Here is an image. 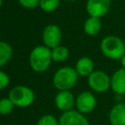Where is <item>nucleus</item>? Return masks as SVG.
Listing matches in <instances>:
<instances>
[{"label": "nucleus", "instance_id": "obj_22", "mask_svg": "<svg viewBox=\"0 0 125 125\" xmlns=\"http://www.w3.org/2000/svg\"><path fill=\"white\" fill-rule=\"evenodd\" d=\"M120 63H121V67L125 68V54H124L123 57L120 59Z\"/></svg>", "mask_w": 125, "mask_h": 125}, {"label": "nucleus", "instance_id": "obj_12", "mask_svg": "<svg viewBox=\"0 0 125 125\" xmlns=\"http://www.w3.org/2000/svg\"><path fill=\"white\" fill-rule=\"evenodd\" d=\"M108 121L110 125H125V103L119 102L110 108Z\"/></svg>", "mask_w": 125, "mask_h": 125}, {"label": "nucleus", "instance_id": "obj_1", "mask_svg": "<svg viewBox=\"0 0 125 125\" xmlns=\"http://www.w3.org/2000/svg\"><path fill=\"white\" fill-rule=\"evenodd\" d=\"M29 65L36 72H44L53 62L51 48L46 45H38L34 47L29 54Z\"/></svg>", "mask_w": 125, "mask_h": 125}, {"label": "nucleus", "instance_id": "obj_7", "mask_svg": "<svg viewBox=\"0 0 125 125\" xmlns=\"http://www.w3.org/2000/svg\"><path fill=\"white\" fill-rule=\"evenodd\" d=\"M62 38V30L57 24H48L42 32V40L44 45L49 48H55L61 44Z\"/></svg>", "mask_w": 125, "mask_h": 125}, {"label": "nucleus", "instance_id": "obj_13", "mask_svg": "<svg viewBox=\"0 0 125 125\" xmlns=\"http://www.w3.org/2000/svg\"><path fill=\"white\" fill-rule=\"evenodd\" d=\"M94 67H95V64L93 60L86 56L79 58L74 66L78 75L82 77H88L94 71Z\"/></svg>", "mask_w": 125, "mask_h": 125}, {"label": "nucleus", "instance_id": "obj_4", "mask_svg": "<svg viewBox=\"0 0 125 125\" xmlns=\"http://www.w3.org/2000/svg\"><path fill=\"white\" fill-rule=\"evenodd\" d=\"M9 98L18 107L30 106L35 99L33 91L24 85H18L13 87L9 92Z\"/></svg>", "mask_w": 125, "mask_h": 125}, {"label": "nucleus", "instance_id": "obj_19", "mask_svg": "<svg viewBox=\"0 0 125 125\" xmlns=\"http://www.w3.org/2000/svg\"><path fill=\"white\" fill-rule=\"evenodd\" d=\"M36 125H60L59 124V120L52 114H45V115H42Z\"/></svg>", "mask_w": 125, "mask_h": 125}, {"label": "nucleus", "instance_id": "obj_8", "mask_svg": "<svg viewBox=\"0 0 125 125\" xmlns=\"http://www.w3.org/2000/svg\"><path fill=\"white\" fill-rule=\"evenodd\" d=\"M111 6V0H87L86 12L90 17H104Z\"/></svg>", "mask_w": 125, "mask_h": 125}, {"label": "nucleus", "instance_id": "obj_18", "mask_svg": "<svg viewBox=\"0 0 125 125\" xmlns=\"http://www.w3.org/2000/svg\"><path fill=\"white\" fill-rule=\"evenodd\" d=\"M15 107L14 103L11 101V99L3 98L0 100V114L1 115H8L10 114Z\"/></svg>", "mask_w": 125, "mask_h": 125}, {"label": "nucleus", "instance_id": "obj_11", "mask_svg": "<svg viewBox=\"0 0 125 125\" xmlns=\"http://www.w3.org/2000/svg\"><path fill=\"white\" fill-rule=\"evenodd\" d=\"M110 89L118 96L125 95V68L116 69L110 76Z\"/></svg>", "mask_w": 125, "mask_h": 125}, {"label": "nucleus", "instance_id": "obj_2", "mask_svg": "<svg viewBox=\"0 0 125 125\" xmlns=\"http://www.w3.org/2000/svg\"><path fill=\"white\" fill-rule=\"evenodd\" d=\"M100 49L105 58L117 61L120 60L125 54V43L118 36L107 35L102 39Z\"/></svg>", "mask_w": 125, "mask_h": 125}, {"label": "nucleus", "instance_id": "obj_14", "mask_svg": "<svg viewBox=\"0 0 125 125\" xmlns=\"http://www.w3.org/2000/svg\"><path fill=\"white\" fill-rule=\"evenodd\" d=\"M102 29V21L100 18L90 17L86 19L83 23V30L89 36L97 35Z\"/></svg>", "mask_w": 125, "mask_h": 125}, {"label": "nucleus", "instance_id": "obj_3", "mask_svg": "<svg viewBox=\"0 0 125 125\" xmlns=\"http://www.w3.org/2000/svg\"><path fill=\"white\" fill-rule=\"evenodd\" d=\"M78 73L74 67L62 66L59 68L53 76V84L59 91L72 89L78 80Z\"/></svg>", "mask_w": 125, "mask_h": 125}, {"label": "nucleus", "instance_id": "obj_10", "mask_svg": "<svg viewBox=\"0 0 125 125\" xmlns=\"http://www.w3.org/2000/svg\"><path fill=\"white\" fill-rule=\"evenodd\" d=\"M54 102L57 108L63 112L72 109L75 105V97L69 90H62L57 93Z\"/></svg>", "mask_w": 125, "mask_h": 125}, {"label": "nucleus", "instance_id": "obj_16", "mask_svg": "<svg viewBox=\"0 0 125 125\" xmlns=\"http://www.w3.org/2000/svg\"><path fill=\"white\" fill-rule=\"evenodd\" d=\"M51 53H52L53 61L54 62H64L69 57L68 48H66L65 46H62V45H58L57 47L52 48L51 49Z\"/></svg>", "mask_w": 125, "mask_h": 125}, {"label": "nucleus", "instance_id": "obj_17", "mask_svg": "<svg viewBox=\"0 0 125 125\" xmlns=\"http://www.w3.org/2000/svg\"><path fill=\"white\" fill-rule=\"evenodd\" d=\"M60 1L61 0H40L39 7L42 11L46 13H52L58 9Z\"/></svg>", "mask_w": 125, "mask_h": 125}, {"label": "nucleus", "instance_id": "obj_5", "mask_svg": "<svg viewBox=\"0 0 125 125\" xmlns=\"http://www.w3.org/2000/svg\"><path fill=\"white\" fill-rule=\"evenodd\" d=\"M87 81L94 92L104 93L110 89V76L103 70H94L87 77Z\"/></svg>", "mask_w": 125, "mask_h": 125}, {"label": "nucleus", "instance_id": "obj_20", "mask_svg": "<svg viewBox=\"0 0 125 125\" xmlns=\"http://www.w3.org/2000/svg\"><path fill=\"white\" fill-rule=\"evenodd\" d=\"M21 6L26 9H33L37 6H39V1L40 0H18Z\"/></svg>", "mask_w": 125, "mask_h": 125}, {"label": "nucleus", "instance_id": "obj_6", "mask_svg": "<svg viewBox=\"0 0 125 125\" xmlns=\"http://www.w3.org/2000/svg\"><path fill=\"white\" fill-rule=\"evenodd\" d=\"M97 105V99L90 91H83L75 98V106L83 114L92 112Z\"/></svg>", "mask_w": 125, "mask_h": 125}, {"label": "nucleus", "instance_id": "obj_23", "mask_svg": "<svg viewBox=\"0 0 125 125\" xmlns=\"http://www.w3.org/2000/svg\"><path fill=\"white\" fill-rule=\"evenodd\" d=\"M63 1H67V2H73V1H76V0H63Z\"/></svg>", "mask_w": 125, "mask_h": 125}, {"label": "nucleus", "instance_id": "obj_21", "mask_svg": "<svg viewBox=\"0 0 125 125\" xmlns=\"http://www.w3.org/2000/svg\"><path fill=\"white\" fill-rule=\"evenodd\" d=\"M9 83H10V77H9V75L5 71H3V70L0 69V90L5 89L9 85Z\"/></svg>", "mask_w": 125, "mask_h": 125}, {"label": "nucleus", "instance_id": "obj_15", "mask_svg": "<svg viewBox=\"0 0 125 125\" xmlns=\"http://www.w3.org/2000/svg\"><path fill=\"white\" fill-rule=\"evenodd\" d=\"M13 56V48L6 41H0V68L4 66Z\"/></svg>", "mask_w": 125, "mask_h": 125}, {"label": "nucleus", "instance_id": "obj_24", "mask_svg": "<svg viewBox=\"0 0 125 125\" xmlns=\"http://www.w3.org/2000/svg\"><path fill=\"white\" fill-rule=\"evenodd\" d=\"M2 4H3V0H0V8H1V6H2Z\"/></svg>", "mask_w": 125, "mask_h": 125}, {"label": "nucleus", "instance_id": "obj_9", "mask_svg": "<svg viewBox=\"0 0 125 125\" xmlns=\"http://www.w3.org/2000/svg\"><path fill=\"white\" fill-rule=\"evenodd\" d=\"M60 125H89V121L85 114L78 110H67L63 111L59 118Z\"/></svg>", "mask_w": 125, "mask_h": 125}]
</instances>
